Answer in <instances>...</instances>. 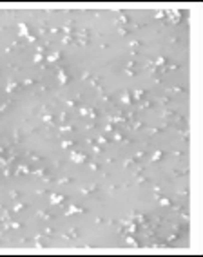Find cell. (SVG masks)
<instances>
[{"mask_svg": "<svg viewBox=\"0 0 203 257\" xmlns=\"http://www.w3.org/2000/svg\"><path fill=\"white\" fill-rule=\"evenodd\" d=\"M165 16H169L170 24H178V22H179V16H181V13H179L178 9H172V11L165 13Z\"/></svg>", "mask_w": 203, "mask_h": 257, "instance_id": "6da1fadb", "label": "cell"}, {"mask_svg": "<svg viewBox=\"0 0 203 257\" xmlns=\"http://www.w3.org/2000/svg\"><path fill=\"white\" fill-rule=\"evenodd\" d=\"M127 24H129V18H127V14L120 13V14H118V18H116V26H118V27H125Z\"/></svg>", "mask_w": 203, "mask_h": 257, "instance_id": "7a4b0ae2", "label": "cell"}, {"mask_svg": "<svg viewBox=\"0 0 203 257\" xmlns=\"http://www.w3.org/2000/svg\"><path fill=\"white\" fill-rule=\"evenodd\" d=\"M56 76H58L60 85H65V84H67V74H65V69H58V71H56Z\"/></svg>", "mask_w": 203, "mask_h": 257, "instance_id": "3957f363", "label": "cell"}, {"mask_svg": "<svg viewBox=\"0 0 203 257\" xmlns=\"http://www.w3.org/2000/svg\"><path fill=\"white\" fill-rule=\"evenodd\" d=\"M71 160H73L74 163H83V161H85V156L80 154V152H71Z\"/></svg>", "mask_w": 203, "mask_h": 257, "instance_id": "277c9868", "label": "cell"}, {"mask_svg": "<svg viewBox=\"0 0 203 257\" xmlns=\"http://www.w3.org/2000/svg\"><path fill=\"white\" fill-rule=\"evenodd\" d=\"M62 201H64V196H60V194H51V205H62Z\"/></svg>", "mask_w": 203, "mask_h": 257, "instance_id": "5b68a950", "label": "cell"}, {"mask_svg": "<svg viewBox=\"0 0 203 257\" xmlns=\"http://www.w3.org/2000/svg\"><path fill=\"white\" fill-rule=\"evenodd\" d=\"M71 214H83V208L76 206V205H71L67 208V216H71Z\"/></svg>", "mask_w": 203, "mask_h": 257, "instance_id": "8992f818", "label": "cell"}, {"mask_svg": "<svg viewBox=\"0 0 203 257\" xmlns=\"http://www.w3.org/2000/svg\"><path fill=\"white\" fill-rule=\"evenodd\" d=\"M60 58H62V52L56 51V52H51V54L47 56V62H56V60H60Z\"/></svg>", "mask_w": 203, "mask_h": 257, "instance_id": "52a82bcc", "label": "cell"}, {"mask_svg": "<svg viewBox=\"0 0 203 257\" xmlns=\"http://www.w3.org/2000/svg\"><path fill=\"white\" fill-rule=\"evenodd\" d=\"M42 120H44V122L47 123L49 127H53V116H51V114H42Z\"/></svg>", "mask_w": 203, "mask_h": 257, "instance_id": "ba28073f", "label": "cell"}, {"mask_svg": "<svg viewBox=\"0 0 203 257\" xmlns=\"http://www.w3.org/2000/svg\"><path fill=\"white\" fill-rule=\"evenodd\" d=\"M87 116L94 120V118L98 116V112H96V109H94V107H89V109H87Z\"/></svg>", "mask_w": 203, "mask_h": 257, "instance_id": "9c48e42d", "label": "cell"}, {"mask_svg": "<svg viewBox=\"0 0 203 257\" xmlns=\"http://www.w3.org/2000/svg\"><path fill=\"white\" fill-rule=\"evenodd\" d=\"M113 138H114V141H122V143H127V140L123 138V136H122L120 132H114V136H113Z\"/></svg>", "mask_w": 203, "mask_h": 257, "instance_id": "30bf717a", "label": "cell"}, {"mask_svg": "<svg viewBox=\"0 0 203 257\" xmlns=\"http://www.w3.org/2000/svg\"><path fill=\"white\" fill-rule=\"evenodd\" d=\"M71 239H76L78 237V228H69V234H67Z\"/></svg>", "mask_w": 203, "mask_h": 257, "instance_id": "8fae6325", "label": "cell"}, {"mask_svg": "<svg viewBox=\"0 0 203 257\" xmlns=\"http://www.w3.org/2000/svg\"><path fill=\"white\" fill-rule=\"evenodd\" d=\"M73 128H74L73 125H62V127L58 128V130H60V132H71Z\"/></svg>", "mask_w": 203, "mask_h": 257, "instance_id": "7c38bea8", "label": "cell"}, {"mask_svg": "<svg viewBox=\"0 0 203 257\" xmlns=\"http://www.w3.org/2000/svg\"><path fill=\"white\" fill-rule=\"evenodd\" d=\"M122 103H131V94L129 92H123V96H122Z\"/></svg>", "mask_w": 203, "mask_h": 257, "instance_id": "4fadbf2b", "label": "cell"}, {"mask_svg": "<svg viewBox=\"0 0 203 257\" xmlns=\"http://www.w3.org/2000/svg\"><path fill=\"white\" fill-rule=\"evenodd\" d=\"M161 158H163V152H161V150H158V152H154V156L151 158V160H152V161H158V160H161Z\"/></svg>", "mask_w": 203, "mask_h": 257, "instance_id": "5bb4252c", "label": "cell"}, {"mask_svg": "<svg viewBox=\"0 0 203 257\" xmlns=\"http://www.w3.org/2000/svg\"><path fill=\"white\" fill-rule=\"evenodd\" d=\"M152 105H154V102H142V105H140V107H142V109H151L152 107Z\"/></svg>", "mask_w": 203, "mask_h": 257, "instance_id": "9a60e30c", "label": "cell"}, {"mask_svg": "<svg viewBox=\"0 0 203 257\" xmlns=\"http://www.w3.org/2000/svg\"><path fill=\"white\" fill-rule=\"evenodd\" d=\"M127 244H129V246H140V244L136 243V239H134V237H131V236L127 237Z\"/></svg>", "mask_w": 203, "mask_h": 257, "instance_id": "2e32d148", "label": "cell"}, {"mask_svg": "<svg viewBox=\"0 0 203 257\" xmlns=\"http://www.w3.org/2000/svg\"><path fill=\"white\" fill-rule=\"evenodd\" d=\"M132 96H134V100H142V96H143V90H134V94H132Z\"/></svg>", "mask_w": 203, "mask_h": 257, "instance_id": "e0dca14e", "label": "cell"}, {"mask_svg": "<svg viewBox=\"0 0 203 257\" xmlns=\"http://www.w3.org/2000/svg\"><path fill=\"white\" fill-rule=\"evenodd\" d=\"M160 205H161V206H170V201H169L167 198H161V199H160Z\"/></svg>", "mask_w": 203, "mask_h": 257, "instance_id": "ac0fdd59", "label": "cell"}, {"mask_svg": "<svg viewBox=\"0 0 203 257\" xmlns=\"http://www.w3.org/2000/svg\"><path fill=\"white\" fill-rule=\"evenodd\" d=\"M27 167H26V165H22V167H18V170H17V174H27Z\"/></svg>", "mask_w": 203, "mask_h": 257, "instance_id": "d6986e66", "label": "cell"}, {"mask_svg": "<svg viewBox=\"0 0 203 257\" xmlns=\"http://www.w3.org/2000/svg\"><path fill=\"white\" fill-rule=\"evenodd\" d=\"M38 217H40V219H51V214H47V212H38Z\"/></svg>", "mask_w": 203, "mask_h": 257, "instance_id": "ffe728a7", "label": "cell"}, {"mask_svg": "<svg viewBox=\"0 0 203 257\" xmlns=\"http://www.w3.org/2000/svg\"><path fill=\"white\" fill-rule=\"evenodd\" d=\"M20 34H22V36H27V27H26L24 24H20Z\"/></svg>", "mask_w": 203, "mask_h": 257, "instance_id": "44dd1931", "label": "cell"}, {"mask_svg": "<svg viewBox=\"0 0 203 257\" xmlns=\"http://www.w3.org/2000/svg\"><path fill=\"white\" fill-rule=\"evenodd\" d=\"M91 85L96 87V89H100V80H98V78H92V80H91Z\"/></svg>", "mask_w": 203, "mask_h": 257, "instance_id": "7402d4cb", "label": "cell"}, {"mask_svg": "<svg viewBox=\"0 0 203 257\" xmlns=\"http://www.w3.org/2000/svg\"><path fill=\"white\" fill-rule=\"evenodd\" d=\"M62 147H64V148H69V147H73V141H69V140L62 141Z\"/></svg>", "mask_w": 203, "mask_h": 257, "instance_id": "603a6c76", "label": "cell"}, {"mask_svg": "<svg viewBox=\"0 0 203 257\" xmlns=\"http://www.w3.org/2000/svg\"><path fill=\"white\" fill-rule=\"evenodd\" d=\"M71 181H73L71 178H64V179H58V183L60 185H65V183H71Z\"/></svg>", "mask_w": 203, "mask_h": 257, "instance_id": "cb8c5ba5", "label": "cell"}, {"mask_svg": "<svg viewBox=\"0 0 203 257\" xmlns=\"http://www.w3.org/2000/svg\"><path fill=\"white\" fill-rule=\"evenodd\" d=\"M116 29H118V34H127V31H129V29H125V27H116Z\"/></svg>", "mask_w": 203, "mask_h": 257, "instance_id": "d4e9b609", "label": "cell"}, {"mask_svg": "<svg viewBox=\"0 0 203 257\" xmlns=\"http://www.w3.org/2000/svg\"><path fill=\"white\" fill-rule=\"evenodd\" d=\"M129 45H131V47H140V45H142V42H140V40H132Z\"/></svg>", "mask_w": 203, "mask_h": 257, "instance_id": "484cf974", "label": "cell"}, {"mask_svg": "<svg viewBox=\"0 0 203 257\" xmlns=\"http://www.w3.org/2000/svg\"><path fill=\"white\" fill-rule=\"evenodd\" d=\"M24 206H26L24 203H17V205H15V212H18V210H22Z\"/></svg>", "mask_w": 203, "mask_h": 257, "instance_id": "4316f807", "label": "cell"}, {"mask_svg": "<svg viewBox=\"0 0 203 257\" xmlns=\"http://www.w3.org/2000/svg\"><path fill=\"white\" fill-rule=\"evenodd\" d=\"M132 127H134V128H136V130H140V128H142V127H143V122H136V123H134V125H132Z\"/></svg>", "mask_w": 203, "mask_h": 257, "instance_id": "83f0119b", "label": "cell"}, {"mask_svg": "<svg viewBox=\"0 0 203 257\" xmlns=\"http://www.w3.org/2000/svg\"><path fill=\"white\" fill-rule=\"evenodd\" d=\"M154 16H156V18H165V11H158Z\"/></svg>", "mask_w": 203, "mask_h": 257, "instance_id": "f1b7e54d", "label": "cell"}, {"mask_svg": "<svg viewBox=\"0 0 203 257\" xmlns=\"http://www.w3.org/2000/svg\"><path fill=\"white\" fill-rule=\"evenodd\" d=\"M160 102H161L163 105H167V103L170 102V98H169V96H163V98H161V100H160Z\"/></svg>", "mask_w": 203, "mask_h": 257, "instance_id": "f546056e", "label": "cell"}, {"mask_svg": "<svg viewBox=\"0 0 203 257\" xmlns=\"http://www.w3.org/2000/svg\"><path fill=\"white\" fill-rule=\"evenodd\" d=\"M42 54H40V52H36V54H35V62H42Z\"/></svg>", "mask_w": 203, "mask_h": 257, "instance_id": "4dcf8cb0", "label": "cell"}, {"mask_svg": "<svg viewBox=\"0 0 203 257\" xmlns=\"http://www.w3.org/2000/svg\"><path fill=\"white\" fill-rule=\"evenodd\" d=\"M29 158H31L33 161H38V160H40V156H38V154H29Z\"/></svg>", "mask_w": 203, "mask_h": 257, "instance_id": "1f68e13d", "label": "cell"}, {"mask_svg": "<svg viewBox=\"0 0 203 257\" xmlns=\"http://www.w3.org/2000/svg\"><path fill=\"white\" fill-rule=\"evenodd\" d=\"M15 87H17V84H13V82H9V85H7V90H9V92H11V90H13Z\"/></svg>", "mask_w": 203, "mask_h": 257, "instance_id": "d6a6232c", "label": "cell"}, {"mask_svg": "<svg viewBox=\"0 0 203 257\" xmlns=\"http://www.w3.org/2000/svg\"><path fill=\"white\" fill-rule=\"evenodd\" d=\"M65 103L69 105V107H74V105H76V102H74V100H65Z\"/></svg>", "mask_w": 203, "mask_h": 257, "instance_id": "836d02e7", "label": "cell"}, {"mask_svg": "<svg viewBox=\"0 0 203 257\" xmlns=\"http://www.w3.org/2000/svg\"><path fill=\"white\" fill-rule=\"evenodd\" d=\"M132 163H134V160H125V161H123V165H125V167H131Z\"/></svg>", "mask_w": 203, "mask_h": 257, "instance_id": "e575fe53", "label": "cell"}, {"mask_svg": "<svg viewBox=\"0 0 203 257\" xmlns=\"http://www.w3.org/2000/svg\"><path fill=\"white\" fill-rule=\"evenodd\" d=\"M65 120H67V112H62L60 114V122H65Z\"/></svg>", "mask_w": 203, "mask_h": 257, "instance_id": "d590c367", "label": "cell"}, {"mask_svg": "<svg viewBox=\"0 0 203 257\" xmlns=\"http://www.w3.org/2000/svg\"><path fill=\"white\" fill-rule=\"evenodd\" d=\"M33 84H35V80H26V82H24V85H26V87H29V85H33Z\"/></svg>", "mask_w": 203, "mask_h": 257, "instance_id": "8d00e7d4", "label": "cell"}, {"mask_svg": "<svg viewBox=\"0 0 203 257\" xmlns=\"http://www.w3.org/2000/svg\"><path fill=\"white\" fill-rule=\"evenodd\" d=\"M178 239V234H172V236L169 237V243H172V241H176Z\"/></svg>", "mask_w": 203, "mask_h": 257, "instance_id": "74e56055", "label": "cell"}, {"mask_svg": "<svg viewBox=\"0 0 203 257\" xmlns=\"http://www.w3.org/2000/svg\"><path fill=\"white\" fill-rule=\"evenodd\" d=\"M26 38H27V42H29V44H33V42H35V36H31V34H27Z\"/></svg>", "mask_w": 203, "mask_h": 257, "instance_id": "f35d334b", "label": "cell"}, {"mask_svg": "<svg viewBox=\"0 0 203 257\" xmlns=\"http://www.w3.org/2000/svg\"><path fill=\"white\" fill-rule=\"evenodd\" d=\"M105 130L111 132V130H113V123H107V125H105Z\"/></svg>", "mask_w": 203, "mask_h": 257, "instance_id": "ab89813d", "label": "cell"}, {"mask_svg": "<svg viewBox=\"0 0 203 257\" xmlns=\"http://www.w3.org/2000/svg\"><path fill=\"white\" fill-rule=\"evenodd\" d=\"M80 114H82V116H87V109L82 107V109H80Z\"/></svg>", "mask_w": 203, "mask_h": 257, "instance_id": "60d3db41", "label": "cell"}, {"mask_svg": "<svg viewBox=\"0 0 203 257\" xmlns=\"http://www.w3.org/2000/svg\"><path fill=\"white\" fill-rule=\"evenodd\" d=\"M89 167H91L92 170H98V165H96V163H89Z\"/></svg>", "mask_w": 203, "mask_h": 257, "instance_id": "b9f144b4", "label": "cell"}, {"mask_svg": "<svg viewBox=\"0 0 203 257\" xmlns=\"http://www.w3.org/2000/svg\"><path fill=\"white\" fill-rule=\"evenodd\" d=\"M11 228H15V230H17V228H20V224H18V223H15V221H13V223H11Z\"/></svg>", "mask_w": 203, "mask_h": 257, "instance_id": "7bdbcfd3", "label": "cell"}, {"mask_svg": "<svg viewBox=\"0 0 203 257\" xmlns=\"http://www.w3.org/2000/svg\"><path fill=\"white\" fill-rule=\"evenodd\" d=\"M105 141H107V140L104 138V136H100V138H98V143H102V145H104V143H105Z\"/></svg>", "mask_w": 203, "mask_h": 257, "instance_id": "ee69618b", "label": "cell"}, {"mask_svg": "<svg viewBox=\"0 0 203 257\" xmlns=\"http://www.w3.org/2000/svg\"><path fill=\"white\" fill-rule=\"evenodd\" d=\"M170 42H172V44H178V42H179V38H178V36H172V38H170Z\"/></svg>", "mask_w": 203, "mask_h": 257, "instance_id": "f6af8a7d", "label": "cell"}, {"mask_svg": "<svg viewBox=\"0 0 203 257\" xmlns=\"http://www.w3.org/2000/svg\"><path fill=\"white\" fill-rule=\"evenodd\" d=\"M178 194H181V196H187V194H189V192H187V190H185V188H183V190H178Z\"/></svg>", "mask_w": 203, "mask_h": 257, "instance_id": "bcb514c9", "label": "cell"}]
</instances>
